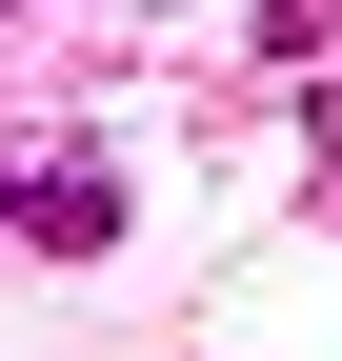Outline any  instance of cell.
I'll return each instance as SVG.
<instances>
[{
  "label": "cell",
  "mask_w": 342,
  "mask_h": 361,
  "mask_svg": "<svg viewBox=\"0 0 342 361\" xmlns=\"http://www.w3.org/2000/svg\"><path fill=\"white\" fill-rule=\"evenodd\" d=\"M0 221H20L40 261H101V241H121V180H101V161H0Z\"/></svg>",
  "instance_id": "6da1fadb"
}]
</instances>
